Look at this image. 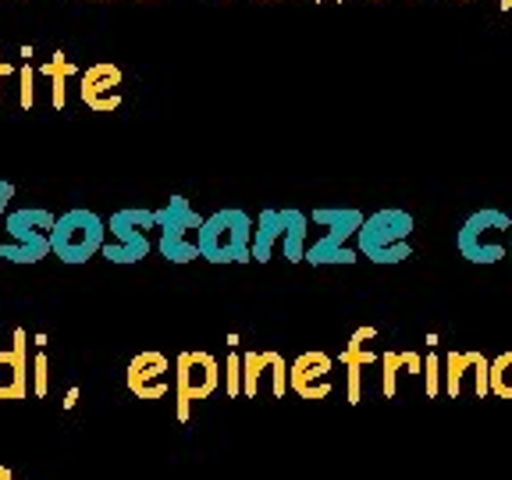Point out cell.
<instances>
[{
    "instance_id": "obj_26",
    "label": "cell",
    "mask_w": 512,
    "mask_h": 480,
    "mask_svg": "<svg viewBox=\"0 0 512 480\" xmlns=\"http://www.w3.org/2000/svg\"><path fill=\"white\" fill-rule=\"evenodd\" d=\"M242 392V356H228V395Z\"/></svg>"
},
{
    "instance_id": "obj_28",
    "label": "cell",
    "mask_w": 512,
    "mask_h": 480,
    "mask_svg": "<svg viewBox=\"0 0 512 480\" xmlns=\"http://www.w3.org/2000/svg\"><path fill=\"white\" fill-rule=\"evenodd\" d=\"M402 367H406V374H420V370H424V363H420V356H416V352H402Z\"/></svg>"
},
{
    "instance_id": "obj_30",
    "label": "cell",
    "mask_w": 512,
    "mask_h": 480,
    "mask_svg": "<svg viewBox=\"0 0 512 480\" xmlns=\"http://www.w3.org/2000/svg\"><path fill=\"white\" fill-rule=\"evenodd\" d=\"M75 399H79V388H72V392H68V399H64V406L72 409V406H75Z\"/></svg>"
},
{
    "instance_id": "obj_5",
    "label": "cell",
    "mask_w": 512,
    "mask_h": 480,
    "mask_svg": "<svg viewBox=\"0 0 512 480\" xmlns=\"http://www.w3.org/2000/svg\"><path fill=\"white\" fill-rule=\"evenodd\" d=\"M57 217L43 207H22L11 210L4 217V232L11 235V242L0 246V260L8 264H40L43 256H50V232H54Z\"/></svg>"
},
{
    "instance_id": "obj_21",
    "label": "cell",
    "mask_w": 512,
    "mask_h": 480,
    "mask_svg": "<svg viewBox=\"0 0 512 480\" xmlns=\"http://www.w3.org/2000/svg\"><path fill=\"white\" fill-rule=\"evenodd\" d=\"M399 370H402V352H395V349L381 352V392H384V399H395V392H399Z\"/></svg>"
},
{
    "instance_id": "obj_9",
    "label": "cell",
    "mask_w": 512,
    "mask_h": 480,
    "mask_svg": "<svg viewBox=\"0 0 512 480\" xmlns=\"http://www.w3.org/2000/svg\"><path fill=\"white\" fill-rule=\"evenodd\" d=\"M221 384V367L210 352L185 349L175 360V399H178V420H189V406L196 399H207Z\"/></svg>"
},
{
    "instance_id": "obj_32",
    "label": "cell",
    "mask_w": 512,
    "mask_h": 480,
    "mask_svg": "<svg viewBox=\"0 0 512 480\" xmlns=\"http://www.w3.org/2000/svg\"><path fill=\"white\" fill-rule=\"evenodd\" d=\"M313 4H328V0H313ZM335 4H342V0H335Z\"/></svg>"
},
{
    "instance_id": "obj_15",
    "label": "cell",
    "mask_w": 512,
    "mask_h": 480,
    "mask_svg": "<svg viewBox=\"0 0 512 480\" xmlns=\"http://www.w3.org/2000/svg\"><path fill=\"white\" fill-rule=\"evenodd\" d=\"M29 395V335L25 328L11 331V345L0 349V399Z\"/></svg>"
},
{
    "instance_id": "obj_13",
    "label": "cell",
    "mask_w": 512,
    "mask_h": 480,
    "mask_svg": "<svg viewBox=\"0 0 512 480\" xmlns=\"http://www.w3.org/2000/svg\"><path fill=\"white\" fill-rule=\"evenodd\" d=\"M271 377V395L274 399H285L288 392V367L285 356L274 349L267 352H246L242 356V395L246 399H256L260 395V381Z\"/></svg>"
},
{
    "instance_id": "obj_7",
    "label": "cell",
    "mask_w": 512,
    "mask_h": 480,
    "mask_svg": "<svg viewBox=\"0 0 512 480\" xmlns=\"http://www.w3.org/2000/svg\"><path fill=\"white\" fill-rule=\"evenodd\" d=\"M150 228H157V210H146V207L114 210L107 217V235H114V242H104L100 253L118 267L139 264L150 253V235H146Z\"/></svg>"
},
{
    "instance_id": "obj_4",
    "label": "cell",
    "mask_w": 512,
    "mask_h": 480,
    "mask_svg": "<svg viewBox=\"0 0 512 480\" xmlns=\"http://www.w3.org/2000/svg\"><path fill=\"white\" fill-rule=\"evenodd\" d=\"M107 242V221L96 210L75 207L57 217L54 232H50V249L61 264H86Z\"/></svg>"
},
{
    "instance_id": "obj_24",
    "label": "cell",
    "mask_w": 512,
    "mask_h": 480,
    "mask_svg": "<svg viewBox=\"0 0 512 480\" xmlns=\"http://www.w3.org/2000/svg\"><path fill=\"white\" fill-rule=\"evenodd\" d=\"M18 79H22V96H18V104H22V111H32V104H36V68H32L29 61L18 68Z\"/></svg>"
},
{
    "instance_id": "obj_14",
    "label": "cell",
    "mask_w": 512,
    "mask_h": 480,
    "mask_svg": "<svg viewBox=\"0 0 512 480\" xmlns=\"http://www.w3.org/2000/svg\"><path fill=\"white\" fill-rule=\"evenodd\" d=\"M121 68L111 61H100V64H89L86 72H82V104L96 114H111L121 107Z\"/></svg>"
},
{
    "instance_id": "obj_25",
    "label": "cell",
    "mask_w": 512,
    "mask_h": 480,
    "mask_svg": "<svg viewBox=\"0 0 512 480\" xmlns=\"http://www.w3.org/2000/svg\"><path fill=\"white\" fill-rule=\"evenodd\" d=\"M445 363L438 360V352H427V399H434L438 395V381H441V374H445Z\"/></svg>"
},
{
    "instance_id": "obj_33",
    "label": "cell",
    "mask_w": 512,
    "mask_h": 480,
    "mask_svg": "<svg viewBox=\"0 0 512 480\" xmlns=\"http://www.w3.org/2000/svg\"><path fill=\"white\" fill-rule=\"evenodd\" d=\"M463 4H470V0H463Z\"/></svg>"
},
{
    "instance_id": "obj_1",
    "label": "cell",
    "mask_w": 512,
    "mask_h": 480,
    "mask_svg": "<svg viewBox=\"0 0 512 480\" xmlns=\"http://www.w3.org/2000/svg\"><path fill=\"white\" fill-rule=\"evenodd\" d=\"M200 256L210 264H249L253 260V217L239 207L214 210L203 217L200 232H196Z\"/></svg>"
},
{
    "instance_id": "obj_27",
    "label": "cell",
    "mask_w": 512,
    "mask_h": 480,
    "mask_svg": "<svg viewBox=\"0 0 512 480\" xmlns=\"http://www.w3.org/2000/svg\"><path fill=\"white\" fill-rule=\"evenodd\" d=\"M11 196H15V185H11L8 178H0V217H4V210H8Z\"/></svg>"
},
{
    "instance_id": "obj_31",
    "label": "cell",
    "mask_w": 512,
    "mask_h": 480,
    "mask_svg": "<svg viewBox=\"0 0 512 480\" xmlns=\"http://www.w3.org/2000/svg\"><path fill=\"white\" fill-rule=\"evenodd\" d=\"M0 480H15V477H11V466L0 463Z\"/></svg>"
},
{
    "instance_id": "obj_19",
    "label": "cell",
    "mask_w": 512,
    "mask_h": 480,
    "mask_svg": "<svg viewBox=\"0 0 512 480\" xmlns=\"http://www.w3.org/2000/svg\"><path fill=\"white\" fill-rule=\"evenodd\" d=\"M40 72L50 79V89H54V107L61 111V107H64V82L72 79V75H79V68H75V64L68 61V57H64L61 50H57V54L50 57L47 64H43Z\"/></svg>"
},
{
    "instance_id": "obj_22",
    "label": "cell",
    "mask_w": 512,
    "mask_h": 480,
    "mask_svg": "<svg viewBox=\"0 0 512 480\" xmlns=\"http://www.w3.org/2000/svg\"><path fill=\"white\" fill-rule=\"evenodd\" d=\"M47 388H50V360H47V352H36L32 356V395L36 399H47Z\"/></svg>"
},
{
    "instance_id": "obj_6",
    "label": "cell",
    "mask_w": 512,
    "mask_h": 480,
    "mask_svg": "<svg viewBox=\"0 0 512 480\" xmlns=\"http://www.w3.org/2000/svg\"><path fill=\"white\" fill-rule=\"evenodd\" d=\"M512 232V217L498 207L473 210L456 232V249L470 260V264H498L509 256V246L502 235Z\"/></svg>"
},
{
    "instance_id": "obj_12",
    "label": "cell",
    "mask_w": 512,
    "mask_h": 480,
    "mask_svg": "<svg viewBox=\"0 0 512 480\" xmlns=\"http://www.w3.org/2000/svg\"><path fill=\"white\" fill-rule=\"evenodd\" d=\"M331 360L328 352L310 349L303 356L288 363V388L299 395V399H328L331 395Z\"/></svg>"
},
{
    "instance_id": "obj_29",
    "label": "cell",
    "mask_w": 512,
    "mask_h": 480,
    "mask_svg": "<svg viewBox=\"0 0 512 480\" xmlns=\"http://www.w3.org/2000/svg\"><path fill=\"white\" fill-rule=\"evenodd\" d=\"M11 75H15V64L0 61V82H4V79H11ZM0 100H4V96H0Z\"/></svg>"
},
{
    "instance_id": "obj_18",
    "label": "cell",
    "mask_w": 512,
    "mask_h": 480,
    "mask_svg": "<svg viewBox=\"0 0 512 480\" xmlns=\"http://www.w3.org/2000/svg\"><path fill=\"white\" fill-rule=\"evenodd\" d=\"M377 338V328L374 324H363V328L352 331V338L345 342V349L338 352V363H360V367H367V363H377L381 356H377L374 349H370V342Z\"/></svg>"
},
{
    "instance_id": "obj_17",
    "label": "cell",
    "mask_w": 512,
    "mask_h": 480,
    "mask_svg": "<svg viewBox=\"0 0 512 480\" xmlns=\"http://www.w3.org/2000/svg\"><path fill=\"white\" fill-rule=\"evenodd\" d=\"M281 217H285V235H281L285 260L288 264H299V260H306V224H310V214L288 207V210H281Z\"/></svg>"
},
{
    "instance_id": "obj_16",
    "label": "cell",
    "mask_w": 512,
    "mask_h": 480,
    "mask_svg": "<svg viewBox=\"0 0 512 480\" xmlns=\"http://www.w3.org/2000/svg\"><path fill=\"white\" fill-rule=\"evenodd\" d=\"M281 235H285V217H281V210H260V217H256V224H253V246H249L256 264H267V260H271Z\"/></svg>"
},
{
    "instance_id": "obj_34",
    "label": "cell",
    "mask_w": 512,
    "mask_h": 480,
    "mask_svg": "<svg viewBox=\"0 0 512 480\" xmlns=\"http://www.w3.org/2000/svg\"><path fill=\"white\" fill-rule=\"evenodd\" d=\"M509 253H512V246H509Z\"/></svg>"
},
{
    "instance_id": "obj_3",
    "label": "cell",
    "mask_w": 512,
    "mask_h": 480,
    "mask_svg": "<svg viewBox=\"0 0 512 480\" xmlns=\"http://www.w3.org/2000/svg\"><path fill=\"white\" fill-rule=\"evenodd\" d=\"M313 224H324V235L306 246V264L313 267H349L360 260V249H349L345 242L360 232L363 210L356 207H313Z\"/></svg>"
},
{
    "instance_id": "obj_11",
    "label": "cell",
    "mask_w": 512,
    "mask_h": 480,
    "mask_svg": "<svg viewBox=\"0 0 512 480\" xmlns=\"http://www.w3.org/2000/svg\"><path fill=\"white\" fill-rule=\"evenodd\" d=\"M125 384L136 399H164L171 388L168 356H164V352H153V349L132 356V363H128V370H125Z\"/></svg>"
},
{
    "instance_id": "obj_2",
    "label": "cell",
    "mask_w": 512,
    "mask_h": 480,
    "mask_svg": "<svg viewBox=\"0 0 512 480\" xmlns=\"http://www.w3.org/2000/svg\"><path fill=\"white\" fill-rule=\"evenodd\" d=\"M416 221L409 210L402 207H384L374 210L370 217H363L360 232H356V246L360 256H370V264H402L413 256L409 235H413Z\"/></svg>"
},
{
    "instance_id": "obj_10",
    "label": "cell",
    "mask_w": 512,
    "mask_h": 480,
    "mask_svg": "<svg viewBox=\"0 0 512 480\" xmlns=\"http://www.w3.org/2000/svg\"><path fill=\"white\" fill-rule=\"evenodd\" d=\"M470 384L473 399H488L491 395V360L480 352H448L445 356V392L452 399L466 392Z\"/></svg>"
},
{
    "instance_id": "obj_23",
    "label": "cell",
    "mask_w": 512,
    "mask_h": 480,
    "mask_svg": "<svg viewBox=\"0 0 512 480\" xmlns=\"http://www.w3.org/2000/svg\"><path fill=\"white\" fill-rule=\"evenodd\" d=\"M345 399L360 406L363 399V367L360 363H345Z\"/></svg>"
},
{
    "instance_id": "obj_20",
    "label": "cell",
    "mask_w": 512,
    "mask_h": 480,
    "mask_svg": "<svg viewBox=\"0 0 512 480\" xmlns=\"http://www.w3.org/2000/svg\"><path fill=\"white\" fill-rule=\"evenodd\" d=\"M491 395L512 399V352H502L491 360Z\"/></svg>"
},
{
    "instance_id": "obj_8",
    "label": "cell",
    "mask_w": 512,
    "mask_h": 480,
    "mask_svg": "<svg viewBox=\"0 0 512 480\" xmlns=\"http://www.w3.org/2000/svg\"><path fill=\"white\" fill-rule=\"evenodd\" d=\"M200 224H203V217L189 207L185 196H178L175 192V196L157 210V228H160L157 249H160V256H164L168 264H192V260H200V246L185 239L189 232H200Z\"/></svg>"
}]
</instances>
